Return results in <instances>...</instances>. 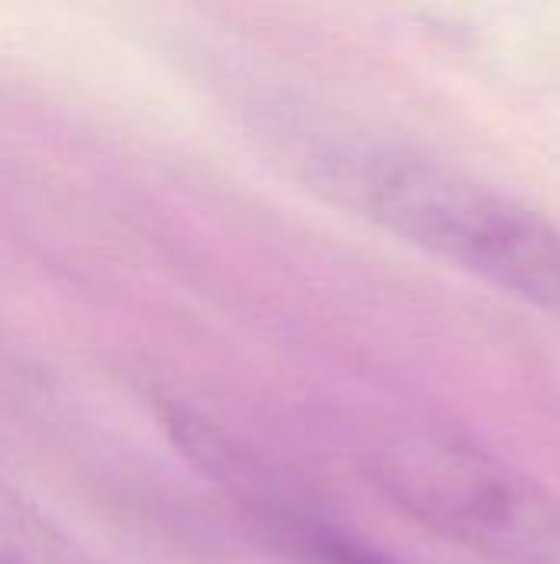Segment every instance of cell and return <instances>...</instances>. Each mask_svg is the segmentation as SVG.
<instances>
[{"mask_svg":"<svg viewBox=\"0 0 560 564\" xmlns=\"http://www.w3.org/2000/svg\"><path fill=\"white\" fill-rule=\"evenodd\" d=\"M373 479L416 519L512 564H560V502L436 430H389Z\"/></svg>","mask_w":560,"mask_h":564,"instance_id":"2","label":"cell"},{"mask_svg":"<svg viewBox=\"0 0 560 564\" xmlns=\"http://www.w3.org/2000/svg\"><path fill=\"white\" fill-rule=\"evenodd\" d=\"M310 178L389 235L560 314V228L498 188L419 152L350 132H307Z\"/></svg>","mask_w":560,"mask_h":564,"instance_id":"1","label":"cell"},{"mask_svg":"<svg viewBox=\"0 0 560 564\" xmlns=\"http://www.w3.org/2000/svg\"><path fill=\"white\" fill-rule=\"evenodd\" d=\"M0 564H99L40 509L0 482Z\"/></svg>","mask_w":560,"mask_h":564,"instance_id":"3","label":"cell"},{"mask_svg":"<svg viewBox=\"0 0 560 564\" xmlns=\"http://www.w3.org/2000/svg\"><path fill=\"white\" fill-rule=\"evenodd\" d=\"M261 522L277 532L290 549H297L304 558L314 564H396L386 555L373 552L370 545L356 542L353 535L340 532L337 525H327L317 516L297 512L290 506H274L271 499L257 502Z\"/></svg>","mask_w":560,"mask_h":564,"instance_id":"4","label":"cell"}]
</instances>
